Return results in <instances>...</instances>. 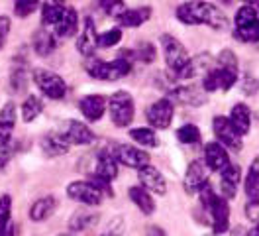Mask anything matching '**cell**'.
<instances>
[{
  "mask_svg": "<svg viewBox=\"0 0 259 236\" xmlns=\"http://www.w3.org/2000/svg\"><path fill=\"white\" fill-rule=\"evenodd\" d=\"M177 20L187 26L206 24L212 30H224L228 24L226 14L210 2H187L177 8Z\"/></svg>",
  "mask_w": 259,
  "mask_h": 236,
  "instance_id": "1",
  "label": "cell"
},
{
  "mask_svg": "<svg viewBox=\"0 0 259 236\" xmlns=\"http://www.w3.org/2000/svg\"><path fill=\"white\" fill-rule=\"evenodd\" d=\"M200 203L202 209L208 213V219L212 224V232L214 234H224L230 228V205L228 201L220 195L214 193L210 183H206L202 191H200Z\"/></svg>",
  "mask_w": 259,
  "mask_h": 236,
  "instance_id": "2",
  "label": "cell"
},
{
  "mask_svg": "<svg viewBox=\"0 0 259 236\" xmlns=\"http://www.w3.org/2000/svg\"><path fill=\"white\" fill-rule=\"evenodd\" d=\"M87 71L93 79H100V81H120V79L128 77L132 71V61L124 59V57H116L114 61H100V59H93L91 65H87Z\"/></svg>",
  "mask_w": 259,
  "mask_h": 236,
  "instance_id": "3",
  "label": "cell"
},
{
  "mask_svg": "<svg viewBox=\"0 0 259 236\" xmlns=\"http://www.w3.org/2000/svg\"><path fill=\"white\" fill-rule=\"evenodd\" d=\"M108 110H110V118H112L114 126H118V128L130 126L134 120V114H136L132 94L128 91H116L114 94H110Z\"/></svg>",
  "mask_w": 259,
  "mask_h": 236,
  "instance_id": "4",
  "label": "cell"
},
{
  "mask_svg": "<svg viewBox=\"0 0 259 236\" xmlns=\"http://www.w3.org/2000/svg\"><path fill=\"white\" fill-rule=\"evenodd\" d=\"M161 47H163V55H165V63H167V67H169L175 75H177L179 71H183V69H185V65L191 61L187 47L183 46L175 36L163 33L161 36Z\"/></svg>",
  "mask_w": 259,
  "mask_h": 236,
  "instance_id": "5",
  "label": "cell"
},
{
  "mask_svg": "<svg viewBox=\"0 0 259 236\" xmlns=\"http://www.w3.org/2000/svg\"><path fill=\"white\" fill-rule=\"evenodd\" d=\"M33 83L37 85V89L46 94L48 98L59 100L67 93V85L57 73L49 71V69H35L33 71Z\"/></svg>",
  "mask_w": 259,
  "mask_h": 236,
  "instance_id": "6",
  "label": "cell"
},
{
  "mask_svg": "<svg viewBox=\"0 0 259 236\" xmlns=\"http://www.w3.org/2000/svg\"><path fill=\"white\" fill-rule=\"evenodd\" d=\"M212 128H214V134L218 142L228 148V150H234V152H240L243 148L242 136L238 134V130L232 126L230 118L228 116H214L212 120Z\"/></svg>",
  "mask_w": 259,
  "mask_h": 236,
  "instance_id": "7",
  "label": "cell"
},
{
  "mask_svg": "<svg viewBox=\"0 0 259 236\" xmlns=\"http://www.w3.org/2000/svg\"><path fill=\"white\" fill-rule=\"evenodd\" d=\"M238 81V71H230L224 67H212L210 71L202 79V89L204 93H212V91H230Z\"/></svg>",
  "mask_w": 259,
  "mask_h": 236,
  "instance_id": "8",
  "label": "cell"
},
{
  "mask_svg": "<svg viewBox=\"0 0 259 236\" xmlns=\"http://www.w3.org/2000/svg\"><path fill=\"white\" fill-rule=\"evenodd\" d=\"M114 157L118 163L132 167V170H138V172H142L144 167L149 165V154L136 146H130V144H118L114 150Z\"/></svg>",
  "mask_w": 259,
  "mask_h": 236,
  "instance_id": "9",
  "label": "cell"
},
{
  "mask_svg": "<svg viewBox=\"0 0 259 236\" xmlns=\"http://www.w3.org/2000/svg\"><path fill=\"white\" fill-rule=\"evenodd\" d=\"M146 118H147V122L153 126L155 130H165V128H169L171 122H173V103H171L167 96L155 100V103L146 110Z\"/></svg>",
  "mask_w": 259,
  "mask_h": 236,
  "instance_id": "10",
  "label": "cell"
},
{
  "mask_svg": "<svg viewBox=\"0 0 259 236\" xmlns=\"http://www.w3.org/2000/svg\"><path fill=\"white\" fill-rule=\"evenodd\" d=\"M67 195H69L73 201L87 205V207H97V205H100L102 197H104L91 181H73V183L67 187Z\"/></svg>",
  "mask_w": 259,
  "mask_h": 236,
  "instance_id": "11",
  "label": "cell"
},
{
  "mask_svg": "<svg viewBox=\"0 0 259 236\" xmlns=\"http://www.w3.org/2000/svg\"><path fill=\"white\" fill-rule=\"evenodd\" d=\"M61 138H63L69 146H87V144H93L95 142V132L89 128L87 124H82L79 120H69L65 122L63 130L59 132Z\"/></svg>",
  "mask_w": 259,
  "mask_h": 236,
  "instance_id": "12",
  "label": "cell"
},
{
  "mask_svg": "<svg viewBox=\"0 0 259 236\" xmlns=\"http://www.w3.org/2000/svg\"><path fill=\"white\" fill-rule=\"evenodd\" d=\"M171 103H181V105H189V107H200L206 103V93L202 87L196 85H187V87H175L173 91H169L167 96Z\"/></svg>",
  "mask_w": 259,
  "mask_h": 236,
  "instance_id": "13",
  "label": "cell"
},
{
  "mask_svg": "<svg viewBox=\"0 0 259 236\" xmlns=\"http://www.w3.org/2000/svg\"><path fill=\"white\" fill-rule=\"evenodd\" d=\"M206 183H208V167H206V163L194 159L193 163L187 167V172H185V189H187V193H191V195L200 193Z\"/></svg>",
  "mask_w": 259,
  "mask_h": 236,
  "instance_id": "14",
  "label": "cell"
},
{
  "mask_svg": "<svg viewBox=\"0 0 259 236\" xmlns=\"http://www.w3.org/2000/svg\"><path fill=\"white\" fill-rule=\"evenodd\" d=\"M204 163L210 172H224L228 165L232 163L228 156L226 148L220 142H208L204 146Z\"/></svg>",
  "mask_w": 259,
  "mask_h": 236,
  "instance_id": "15",
  "label": "cell"
},
{
  "mask_svg": "<svg viewBox=\"0 0 259 236\" xmlns=\"http://www.w3.org/2000/svg\"><path fill=\"white\" fill-rule=\"evenodd\" d=\"M79 109H81L82 116L87 120L98 122L104 116L106 109H108V100L102 94H87V96H82L81 100H79Z\"/></svg>",
  "mask_w": 259,
  "mask_h": 236,
  "instance_id": "16",
  "label": "cell"
},
{
  "mask_svg": "<svg viewBox=\"0 0 259 236\" xmlns=\"http://www.w3.org/2000/svg\"><path fill=\"white\" fill-rule=\"evenodd\" d=\"M138 177H140L142 187L149 191V193H155V195H165L167 193V181H165L163 173L155 165L144 167L142 172H138Z\"/></svg>",
  "mask_w": 259,
  "mask_h": 236,
  "instance_id": "17",
  "label": "cell"
},
{
  "mask_svg": "<svg viewBox=\"0 0 259 236\" xmlns=\"http://www.w3.org/2000/svg\"><path fill=\"white\" fill-rule=\"evenodd\" d=\"M97 47H98V33H97V28H95V22L91 18H87L81 36L77 38V49H79V53L84 55V57H93L95 51H97Z\"/></svg>",
  "mask_w": 259,
  "mask_h": 236,
  "instance_id": "18",
  "label": "cell"
},
{
  "mask_svg": "<svg viewBox=\"0 0 259 236\" xmlns=\"http://www.w3.org/2000/svg\"><path fill=\"white\" fill-rule=\"evenodd\" d=\"M240 181H242V170L236 163H230L226 170L220 173V191H222V197L226 201L236 197Z\"/></svg>",
  "mask_w": 259,
  "mask_h": 236,
  "instance_id": "19",
  "label": "cell"
},
{
  "mask_svg": "<svg viewBox=\"0 0 259 236\" xmlns=\"http://www.w3.org/2000/svg\"><path fill=\"white\" fill-rule=\"evenodd\" d=\"M14 126H16V105L6 103L0 110V148L10 146Z\"/></svg>",
  "mask_w": 259,
  "mask_h": 236,
  "instance_id": "20",
  "label": "cell"
},
{
  "mask_svg": "<svg viewBox=\"0 0 259 236\" xmlns=\"http://www.w3.org/2000/svg\"><path fill=\"white\" fill-rule=\"evenodd\" d=\"M93 175L98 177V179L108 181V183H110L112 179H116V175H118V161H116L114 154H108L106 150L98 152L97 165H95V173H93Z\"/></svg>",
  "mask_w": 259,
  "mask_h": 236,
  "instance_id": "21",
  "label": "cell"
},
{
  "mask_svg": "<svg viewBox=\"0 0 259 236\" xmlns=\"http://www.w3.org/2000/svg\"><path fill=\"white\" fill-rule=\"evenodd\" d=\"M230 122L232 126L238 130V134L240 136H245L247 132H249V128H251V110L247 105H243V103H238V105H234L232 110H230Z\"/></svg>",
  "mask_w": 259,
  "mask_h": 236,
  "instance_id": "22",
  "label": "cell"
},
{
  "mask_svg": "<svg viewBox=\"0 0 259 236\" xmlns=\"http://www.w3.org/2000/svg\"><path fill=\"white\" fill-rule=\"evenodd\" d=\"M212 69V57L210 53H200V55H196V57H191V61L185 65V69L183 71H179L175 77L177 79H193L196 77L200 71H210Z\"/></svg>",
  "mask_w": 259,
  "mask_h": 236,
  "instance_id": "23",
  "label": "cell"
},
{
  "mask_svg": "<svg viewBox=\"0 0 259 236\" xmlns=\"http://www.w3.org/2000/svg\"><path fill=\"white\" fill-rule=\"evenodd\" d=\"M32 46H33V51H35L37 55H41V57H48V55H51V53L55 51V47H57L55 33H51V31L46 30V28L37 30L35 33H33Z\"/></svg>",
  "mask_w": 259,
  "mask_h": 236,
  "instance_id": "24",
  "label": "cell"
},
{
  "mask_svg": "<svg viewBox=\"0 0 259 236\" xmlns=\"http://www.w3.org/2000/svg\"><path fill=\"white\" fill-rule=\"evenodd\" d=\"M77 28H79V14H77L75 8L67 6L65 16L61 18V22L55 26V38H59V40L73 38V36L77 33Z\"/></svg>",
  "mask_w": 259,
  "mask_h": 236,
  "instance_id": "25",
  "label": "cell"
},
{
  "mask_svg": "<svg viewBox=\"0 0 259 236\" xmlns=\"http://www.w3.org/2000/svg\"><path fill=\"white\" fill-rule=\"evenodd\" d=\"M130 199H132V203L136 205L144 215H153L155 213V199L151 197V193L146 191V189L142 187V185H136V187H130L128 191Z\"/></svg>",
  "mask_w": 259,
  "mask_h": 236,
  "instance_id": "26",
  "label": "cell"
},
{
  "mask_svg": "<svg viewBox=\"0 0 259 236\" xmlns=\"http://www.w3.org/2000/svg\"><path fill=\"white\" fill-rule=\"evenodd\" d=\"M57 207V199L53 195H48V197H39L37 201H33L32 207H30V219L33 222H41V220L49 219L53 215Z\"/></svg>",
  "mask_w": 259,
  "mask_h": 236,
  "instance_id": "27",
  "label": "cell"
},
{
  "mask_svg": "<svg viewBox=\"0 0 259 236\" xmlns=\"http://www.w3.org/2000/svg\"><path fill=\"white\" fill-rule=\"evenodd\" d=\"M149 18H151V6H140V8H128L118 18V22L124 28H138L144 26Z\"/></svg>",
  "mask_w": 259,
  "mask_h": 236,
  "instance_id": "28",
  "label": "cell"
},
{
  "mask_svg": "<svg viewBox=\"0 0 259 236\" xmlns=\"http://www.w3.org/2000/svg\"><path fill=\"white\" fill-rule=\"evenodd\" d=\"M98 222L97 213H91V211H77L73 213V217L69 219V234H79L84 232L87 228H93Z\"/></svg>",
  "mask_w": 259,
  "mask_h": 236,
  "instance_id": "29",
  "label": "cell"
},
{
  "mask_svg": "<svg viewBox=\"0 0 259 236\" xmlns=\"http://www.w3.org/2000/svg\"><path fill=\"white\" fill-rule=\"evenodd\" d=\"M41 150L44 154L49 157H57V156H65L69 152V144L61 138L59 132H49L41 138Z\"/></svg>",
  "mask_w": 259,
  "mask_h": 236,
  "instance_id": "30",
  "label": "cell"
},
{
  "mask_svg": "<svg viewBox=\"0 0 259 236\" xmlns=\"http://www.w3.org/2000/svg\"><path fill=\"white\" fill-rule=\"evenodd\" d=\"M65 10H67V6L61 2H46L41 6V24L55 28L65 16Z\"/></svg>",
  "mask_w": 259,
  "mask_h": 236,
  "instance_id": "31",
  "label": "cell"
},
{
  "mask_svg": "<svg viewBox=\"0 0 259 236\" xmlns=\"http://www.w3.org/2000/svg\"><path fill=\"white\" fill-rule=\"evenodd\" d=\"M245 195L249 201H257L259 199V156L251 161L249 165V172H247V177H245Z\"/></svg>",
  "mask_w": 259,
  "mask_h": 236,
  "instance_id": "32",
  "label": "cell"
},
{
  "mask_svg": "<svg viewBox=\"0 0 259 236\" xmlns=\"http://www.w3.org/2000/svg\"><path fill=\"white\" fill-rule=\"evenodd\" d=\"M41 112H44V103H41V98L35 96V94H30V96L24 100V105H22V118H24V122H33Z\"/></svg>",
  "mask_w": 259,
  "mask_h": 236,
  "instance_id": "33",
  "label": "cell"
},
{
  "mask_svg": "<svg viewBox=\"0 0 259 236\" xmlns=\"http://www.w3.org/2000/svg\"><path fill=\"white\" fill-rule=\"evenodd\" d=\"M130 136L136 144L146 146V148H157L159 146V138H157L153 128H134L130 132Z\"/></svg>",
  "mask_w": 259,
  "mask_h": 236,
  "instance_id": "34",
  "label": "cell"
},
{
  "mask_svg": "<svg viewBox=\"0 0 259 236\" xmlns=\"http://www.w3.org/2000/svg\"><path fill=\"white\" fill-rule=\"evenodd\" d=\"M257 20H259V12L253 4H243L242 8L236 12V18H234L236 28H245V26L257 22Z\"/></svg>",
  "mask_w": 259,
  "mask_h": 236,
  "instance_id": "35",
  "label": "cell"
},
{
  "mask_svg": "<svg viewBox=\"0 0 259 236\" xmlns=\"http://www.w3.org/2000/svg\"><path fill=\"white\" fill-rule=\"evenodd\" d=\"M234 38L238 42H243V44H255L259 42V20L245 26V28H236L234 30Z\"/></svg>",
  "mask_w": 259,
  "mask_h": 236,
  "instance_id": "36",
  "label": "cell"
},
{
  "mask_svg": "<svg viewBox=\"0 0 259 236\" xmlns=\"http://www.w3.org/2000/svg\"><path fill=\"white\" fill-rule=\"evenodd\" d=\"M177 138L183 144H198L200 142V130L194 124H185L177 130Z\"/></svg>",
  "mask_w": 259,
  "mask_h": 236,
  "instance_id": "37",
  "label": "cell"
},
{
  "mask_svg": "<svg viewBox=\"0 0 259 236\" xmlns=\"http://www.w3.org/2000/svg\"><path fill=\"white\" fill-rule=\"evenodd\" d=\"M10 213H12V197L10 195H2L0 197V232L12 222Z\"/></svg>",
  "mask_w": 259,
  "mask_h": 236,
  "instance_id": "38",
  "label": "cell"
},
{
  "mask_svg": "<svg viewBox=\"0 0 259 236\" xmlns=\"http://www.w3.org/2000/svg\"><path fill=\"white\" fill-rule=\"evenodd\" d=\"M216 65L218 67H224V69H230V71H238V57H236V53L232 49H222L218 53Z\"/></svg>",
  "mask_w": 259,
  "mask_h": 236,
  "instance_id": "39",
  "label": "cell"
},
{
  "mask_svg": "<svg viewBox=\"0 0 259 236\" xmlns=\"http://www.w3.org/2000/svg\"><path fill=\"white\" fill-rule=\"evenodd\" d=\"M122 40V30L120 28H110L104 33H98V47H112Z\"/></svg>",
  "mask_w": 259,
  "mask_h": 236,
  "instance_id": "40",
  "label": "cell"
},
{
  "mask_svg": "<svg viewBox=\"0 0 259 236\" xmlns=\"http://www.w3.org/2000/svg\"><path fill=\"white\" fill-rule=\"evenodd\" d=\"M100 6L104 8V12L106 14H110L112 18H120V16L124 14L128 8H126V4L124 2H118V0H110V2H100Z\"/></svg>",
  "mask_w": 259,
  "mask_h": 236,
  "instance_id": "41",
  "label": "cell"
},
{
  "mask_svg": "<svg viewBox=\"0 0 259 236\" xmlns=\"http://www.w3.org/2000/svg\"><path fill=\"white\" fill-rule=\"evenodd\" d=\"M37 6H39L37 2H30V0H18V2H14V14L20 16V18H26V16L33 14Z\"/></svg>",
  "mask_w": 259,
  "mask_h": 236,
  "instance_id": "42",
  "label": "cell"
},
{
  "mask_svg": "<svg viewBox=\"0 0 259 236\" xmlns=\"http://www.w3.org/2000/svg\"><path fill=\"white\" fill-rule=\"evenodd\" d=\"M245 217L251 220V222H259V199L257 201H247L245 205Z\"/></svg>",
  "mask_w": 259,
  "mask_h": 236,
  "instance_id": "43",
  "label": "cell"
},
{
  "mask_svg": "<svg viewBox=\"0 0 259 236\" xmlns=\"http://www.w3.org/2000/svg\"><path fill=\"white\" fill-rule=\"evenodd\" d=\"M24 85H26V73H24V69L16 67L12 71V87H16V91H22Z\"/></svg>",
  "mask_w": 259,
  "mask_h": 236,
  "instance_id": "44",
  "label": "cell"
},
{
  "mask_svg": "<svg viewBox=\"0 0 259 236\" xmlns=\"http://www.w3.org/2000/svg\"><path fill=\"white\" fill-rule=\"evenodd\" d=\"M8 31H10V18L8 16H0V49L6 44Z\"/></svg>",
  "mask_w": 259,
  "mask_h": 236,
  "instance_id": "45",
  "label": "cell"
},
{
  "mask_svg": "<svg viewBox=\"0 0 259 236\" xmlns=\"http://www.w3.org/2000/svg\"><path fill=\"white\" fill-rule=\"evenodd\" d=\"M257 87H259V83L255 81V79L245 77V81H243V93H245V94L257 93Z\"/></svg>",
  "mask_w": 259,
  "mask_h": 236,
  "instance_id": "46",
  "label": "cell"
},
{
  "mask_svg": "<svg viewBox=\"0 0 259 236\" xmlns=\"http://www.w3.org/2000/svg\"><path fill=\"white\" fill-rule=\"evenodd\" d=\"M12 154H14V152H12V148H10V146L0 148V170H2V167L8 163V159L12 157Z\"/></svg>",
  "mask_w": 259,
  "mask_h": 236,
  "instance_id": "47",
  "label": "cell"
},
{
  "mask_svg": "<svg viewBox=\"0 0 259 236\" xmlns=\"http://www.w3.org/2000/svg\"><path fill=\"white\" fill-rule=\"evenodd\" d=\"M146 236H167V232L163 230L159 224H149L146 230Z\"/></svg>",
  "mask_w": 259,
  "mask_h": 236,
  "instance_id": "48",
  "label": "cell"
},
{
  "mask_svg": "<svg viewBox=\"0 0 259 236\" xmlns=\"http://www.w3.org/2000/svg\"><path fill=\"white\" fill-rule=\"evenodd\" d=\"M0 236H16V224H14V222H10V224L0 232Z\"/></svg>",
  "mask_w": 259,
  "mask_h": 236,
  "instance_id": "49",
  "label": "cell"
},
{
  "mask_svg": "<svg viewBox=\"0 0 259 236\" xmlns=\"http://www.w3.org/2000/svg\"><path fill=\"white\" fill-rule=\"evenodd\" d=\"M245 234H247V232L243 230V226H240V224H238V226H234V228H232V232H230V236H245Z\"/></svg>",
  "mask_w": 259,
  "mask_h": 236,
  "instance_id": "50",
  "label": "cell"
},
{
  "mask_svg": "<svg viewBox=\"0 0 259 236\" xmlns=\"http://www.w3.org/2000/svg\"><path fill=\"white\" fill-rule=\"evenodd\" d=\"M245 236H259V222L255 224V226H253V228H249V230H247V234H245Z\"/></svg>",
  "mask_w": 259,
  "mask_h": 236,
  "instance_id": "51",
  "label": "cell"
},
{
  "mask_svg": "<svg viewBox=\"0 0 259 236\" xmlns=\"http://www.w3.org/2000/svg\"><path fill=\"white\" fill-rule=\"evenodd\" d=\"M61 236H71V234H61Z\"/></svg>",
  "mask_w": 259,
  "mask_h": 236,
  "instance_id": "52",
  "label": "cell"
},
{
  "mask_svg": "<svg viewBox=\"0 0 259 236\" xmlns=\"http://www.w3.org/2000/svg\"><path fill=\"white\" fill-rule=\"evenodd\" d=\"M255 6H259V2H255Z\"/></svg>",
  "mask_w": 259,
  "mask_h": 236,
  "instance_id": "53",
  "label": "cell"
},
{
  "mask_svg": "<svg viewBox=\"0 0 259 236\" xmlns=\"http://www.w3.org/2000/svg\"><path fill=\"white\" fill-rule=\"evenodd\" d=\"M206 236H214V234H206Z\"/></svg>",
  "mask_w": 259,
  "mask_h": 236,
  "instance_id": "54",
  "label": "cell"
}]
</instances>
